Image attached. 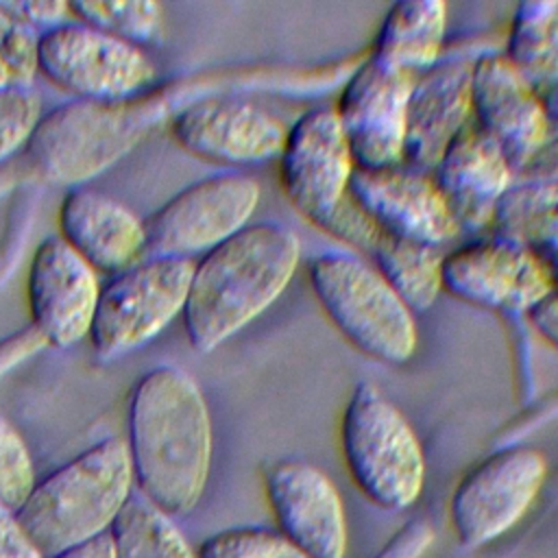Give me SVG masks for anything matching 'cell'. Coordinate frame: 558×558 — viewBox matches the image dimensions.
<instances>
[{"label": "cell", "instance_id": "e575fe53", "mask_svg": "<svg viewBox=\"0 0 558 558\" xmlns=\"http://www.w3.org/2000/svg\"><path fill=\"white\" fill-rule=\"evenodd\" d=\"M514 179L558 181V116H549V129L541 148L521 168Z\"/></svg>", "mask_w": 558, "mask_h": 558}, {"label": "cell", "instance_id": "484cf974", "mask_svg": "<svg viewBox=\"0 0 558 558\" xmlns=\"http://www.w3.org/2000/svg\"><path fill=\"white\" fill-rule=\"evenodd\" d=\"M116 558H196L172 517L133 493L111 525Z\"/></svg>", "mask_w": 558, "mask_h": 558}, {"label": "cell", "instance_id": "8992f818", "mask_svg": "<svg viewBox=\"0 0 558 558\" xmlns=\"http://www.w3.org/2000/svg\"><path fill=\"white\" fill-rule=\"evenodd\" d=\"M340 453L353 486L377 508L408 510L425 486V453L405 414L357 381L340 418Z\"/></svg>", "mask_w": 558, "mask_h": 558}, {"label": "cell", "instance_id": "d6986e66", "mask_svg": "<svg viewBox=\"0 0 558 558\" xmlns=\"http://www.w3.org/2000/svg\"><path fill=\"white\" fill-rule=\"evenodd\" d=\"M320 231L364 253L414 314L429 310L442 294V248L379 229L349 194Z\"/></svg>", "mask_w": 558, "mask_h": 558}, {"label": "cell", "instance_id": "7402d4cb", "mask_svg": "<svg viewBox=\"0 0 558 558\" xmlns=\"http://www.w3.org/2000/svg\"><path fill=\"white\" fill-rule=\"evenodd\" d=\"M57 220L59 235L96 272H122L146 255L144 218L98 190L70 187Z\"/></svg>", "mask_w": 558, "mask_h": 558}, {"label": "cell", "instance_id": "f1b7e54d", "mask_svg": "<svg viewBox=\"0 0 558 558\" xmlns=\"http://www.w3.org/2000/svg\"><path fill=\"white\" fill-rule=\"evenodd\" d=\"M35 462L17 427L0 414V506L17 512L35 488Z\"/></svg>", "mask_w": 558, "mask_h": 558}, {"label": "cell", "instance_id": "52a82bcc", "mask_svg": "<svg viewBox=\"0 0 558 558\" xmlns=\"http://www.w3.org/2000/svg\"><path fill=\"white\" fill-rule=\"evenodd\" d=\"M194 259L146 255L102 288L89 329L100 362L118 360L159 336L183 314Z\"/></svg>", "mask_w": 558, "mask_h": 558}, {"label": "cell", "instance_id": "44dd1931", "mask_svg": "<svg viewBox=\"0 0 558 558\" xmlns=\"http://www.w3.org/2000/svg\"><path fill=\"white\" fill-rule=\"evenodd\" d=\"M471 70L473 59L449 57L438 59L414 76L408 100L403 163L432 172L445 148L473 120Z\"/></svg>", "mask_w": 558, "mask_h": 558}, {"label": "cell", "instance_id": "5bb4252c", "mask_svg": "<svg viewBox=\"0 0 558 558\" xmlns=\"http://www.w3.org/2000/svg\"><path fill=\"white\" fill-rule=\"evenodd\" d=\"M414 74L371 52L349 74L333 107L355 168H386L403 161L408 100Z\"/></svg>", "mask_w": 558, "mask_h": 558}, {"label": "cell", "instance_id": "7a4b0ae2", "mask_svg": "<svg viewBox=\"0 0 558 558\" xmlns=\"http://www.w3.org/2000/svg\"><path fill=\"white\" fill-rule=\"evenodd\" d=\"M301 264V240L281 222H248L194 262L183 329L209 353L264 314L290 286Z\"/></svg>", "mask_w": 558, "mask_h": 558}, {"label": "cell", "instance_id": "ba28073f", "mask_svg": "<svg viewBox=\"0 0 558 558\" xmlns=\"http://www.w3.org/2000/svg\"><path fill=\"white\" fill-rule=\"evenodd\" d=\"M37 72L74 100L113 102L153 89L159 68L144 46L70 20L39 33Z\"/></svg>", "mask_w": 558, "mask_h": 558}, {"label": "cell", "instance_id": "d6a6232c", "mask_svg": "<svg viewBox=\"0 0 558 558\" xmlns=\"http://www.w3.org/2000/svg\"><path fill=\"white\" fill-rule=\"evenodd\" d=\"M432 543V525L427 521H412L401 527L375 558H421Z\"/></svg>", "mask_w": 558, "mask_h": 558}, {"label": "cell", "instance_id": "d4e9b609", "mask_svg": "<svg viewBox=\"0 0 558 558\" xmlns=\"http://www.w3.org/2000/svg\"><path fill=\"white\" fill-rule=\"evenodd\" d=\"M490 233L536 253L558 235V181L514 179L499 198Z\"/></svg>", "mask_w": 558, "mask_h": 558}, {"label": "cell", "instance_id": "2e32d148", "mask_svg": "<svg viewBox=\"0 0 558 558\" xmlns=\"http://www.w3.org/2000/svg\"><path fill=\"white\" fill-rule=\"evenodd\" d=\"M100 288L98 272L61 235L44 238L26 277L31 325L48 347L68 349L85 340Z\"/></svg>", "mask_w": 558, "mask_h": 558}, {"label": "cell", "instance_id": "9c48e42d", "mask_svg": "<svg viewBox=\"0 0 558 558\" xmlns=\"http://www.w3.org/2000/svg\"><path fill=\"white\" fill-rule=\"evenodd\" d=\"M547 480V458L525 445L497 449L475 462L449 499V525L464 549L510 532L534 506Z\"/></svg>", "mask_w": 558, "mask_h": 558}, {"label": "cell", "instance_id": "836d02e7", "mask_svg": "<svg viewBox=\"0 0 558 558\" xmlns=\"http://www.w3.org/2000/svg\"><path fill=\"white\" fill-rule=\"evenodd\" d=\"M0 558H46L22 527L17 514L0 506Z\"/></svg>", "mask_w": 558, "mask_h": 558}, {"label": "cell", "instance_id": "9a60e30c", "mask_svg": "<svg viewBox=\"0 0 558 558\" xmlns=\"http://www.w3.org/2000/svg\"><path fill=\"white\" fill-rule=\"evenodd\" d=\"M270 514L290 543L310 558H344L349 527L344 501L331 477L312 462L281 458L264 469Z\"/></svg>", "mask_w": 558, "mask_h": 558}, {"label": "cell", "instance_id": "277c9868", "mask_svg": "<svg viewBox=\"0 0 558 558\" xmlns=\"http://www.w3.org/2000/svg\"><path fill=\"white\" fill-rule=\"evenodd\" d=\"M181 98L153 87L113 102L72 100L41 116L26 144L35 170L50 183L78 185L137 146Z\"/></svg>", "mask_w": 558, "mask_h": 558}, {"label": "cell", "instance_id": "f546056e", "mask_svg": "<svg viewBox=\"0 0 558 558\" xmlns=\"http://www.w3.org/2000/svg\"><path fill=\"white\" fill-rule=\"evenodd\" d=\"M41 116V98L31 85L0 89V161L31 142Z\"/></svg>", "mask_w": 558, "mask_h": 558}, {"label": "cell", "instance_id": "5b68a950", "mask_svg": "<svg viewBox=\"0 0 558 558\" xmlns=\"http://www.w3.org/2000/svg\"><path fill=\"white\" fill-rule=\"evenodd\" d=\"M307 281L323 314L353 349L388 366L412 360L416 314L366 259L323 251L307 259Z\"/></svg>", "mask_w": 558, "mask_h": 558}, {"label": "cell", "instance_id": "603a6c76", "mask_svg": "<svg viewBox=\"0 0 558 558\" xmlns=\"http://www.w3.org/2000/svg\"><path fill=\"white\" fill-rule=\"evenodd\" d=\"M447 4L440 0H403L388 7L371 54L408 74L432 68L445 46Z\"/></svg>", "mask_w": 558, "mask_h": 558}, {"label": "cell", "instance_id": "ac0fdd59", "mask_svg": "<svg viewBox=\"0 0 558 558\" xmlns=\"http://www.w3.org/2000/svg\"><path fill=\"white\" fill-rule=\"evenodd\" d=\"M473 122L508 157L514 177L541 148L549 113L530 83L504 52H482L471 70Z\"/></svg>", "mask_w": 558, "mask_h": 558}, {"label": "cell", "instance_id": "30bf717a", "mask_svg": "<svg viewBox=\"0 0 558 558\" xmlns=\"http://www.w3.org/2000/svg\"><path fill=\"white\" fill-rule=\"evenodd\" d=\"M259 198L257 179L244 172L198 179L144 218L146 255H205L251 222Z\"/></svg>", "mask_w": 558, "mask_h": 558}, {"label": "cell", "instance_id": "cb8c5ba5", "mask_svg": "<svg viewBox=\"0 0 558 558\" xmlns=\"http://www.w3.org/2000/svg\"><path fill=\"white\" fill-rule=\"evenodd\" d=\"M504 54L558 116V2H521L510 20Z\"/></svg>", "mask_w": 558, "mask_h": 558}, {"label": "cell", "instance_id": "8d00e7d4", "mask_svg": "<svg viewBox=\"0 0 558 558\" xmlns=\"http://www.w3.org/2000/svg\"><path fill=\"white\" fill-rule=\"evenodd\" d=\"M530 327L554 349L558 351V290H551L541 303L527 312Z\"/></svg>", "mask_w": 558, "mask_h": 558}, {"label": "cell", "instance_id": "e0dca14e", "mask_svg": "<svg viewBox=\"0 0 558 558\" xmlns=\"http://www.w3.org/2000/svg\"><path fill=\"white\" fill-rule=\"evenodd\" d=\"M351 201L384 231L440 246L460 235L432 172L408 163L355 168L349 183Z\"/></svg>", "mask_w": 558, "mask_h": 558}, {"label": "cell", "instance_id": "4316f807", "mask_svg": "<svg viewBox=\"0 0 558 558\" xmlns=\"http://www.w3.org/2000/svg\"><path fill=\"white\" fill-rule=\"evenodd\" d=\"M70 9L74 20L137 46L153 41L163 24L161 4L144 0H83Z\"/></svg>", "mask_w": 558, "mask_h": 558}, {"label": "cell", "instance_id": "83f0119b", "mask_svg": "<svg viewBox=\"0 0 558 558\" xmlns=\"http://www.w3.org/2000/svg\"><path fill=\"white\" fill-rule=\"evenodd\" d=\"M196 558H310L281 532L268 527H229L207 536Z\"/></svg>", "mask_w": 558, "mask_h": 558}, {"label": "cell", "instance_id": "ffe728a7", "mask_svg": "<svg viewBox=\"0 0 558 558\" xmlns=\"http://www.w3.org/2000/svg\"><path fill=\"white\" fill-rule=\"evenodd\" d=\"M432 177L460 233L490 229L499 198L514 183L508 157L473 120L445 148Z\"/></svg>", "mask_w": 558, "mask_h": 558}, {"label": "cell", "instance_id": "ab89813d", "mask_svg": "<svg viewBox=\"0 0 558 558\" xmlns=\"http://www.w3.org/2000/svg\"><path fill=\"white\" fill-rule=\"evenodd\" d=\"M13 24H15V20H13V17H11V13L7 11L4 2H0V46H2V41L7 39V35L11 33Z\"/></svg>", "mask_w": 558, "mask_h": 558}, {"label": "cell", "instance_id": "60d3db41", "mask_svg": "<svg viewBox=\"0 0 558 558\" xmlns=\"http://www.w3.org/2000/svg\"><path fill=\"white\" fill-rule=\"evenodd\" d=\"M13 81H11V74H9V70H7V65L2 63V59H0V89L2 87H7V85H11Z\"/></svg>", "mask_w": 558, "mask_h": 558}, {"label": "cell", "instance_id": "8fae6325", "mask_svg": "<svg viewBox=\"0 0 558 558\" xmlns=\"http://www.w3.org/2000/svg\"><path fill=\"white\" fill-rule=\"evenodd\" d=\"M279 183L288 203L314 227H323L349 194L353 153L333 107H312L290 129L281 153Z\"/></svg>", "mask_w": 558, "mask_h": 558}, {"label": "cell", "instance_id": "4fadbf2b", "mask_svg": "<svg viewBox=\"0 0 558 558\" xmlns=\"http://www.w3.org/2000/svg\"><path fill=\"white\" fill-rule=\"evenodd\" d=\"M551 290L543 262L530 248L493 233L442 259V292L495 314L527 316Z\"/></svg>", "mask_w": 558, "mask_h": 558}, {"label": "cell", "instance_id": "7c38bea8", "mask_svg": "<svg viewBox=\"0 0 558 558\" xmlns=\"http://www.w3.org/2000/svg\"><path fill=\"white\" fill-rule=\"evenodd\" d=\"M174 142L196 159L222 166H259L279 157L286 126L266 107L238 94L190 98L170 120Z\"/></svg>", "mask_w": 558, "mask_h": 558}, {"label": "cell", "instance_id": "f35d334b", "mask_svg": "<svg viewBox=\"0 0 558 558\" xmlns=\"http://www.w3.org/2000/svg\"><path fill=\"white\" fill-rule=\"evenodd\" d=\"M534 255L543 262L554 290H558V235L551 242H547L543 248H538Z\"/></svg>", "mask_w": 558, "mask_h": 558}, {"label": "cell", "instance_id": "4dcf8cb0", "mask_svg": "<svg viewBox=\"0 0 558 558\" xmlns=\"http://www.w3.org/2000/svg\"><path fill=\"white\" fill-rule=\"evenodd\" d=\"M37 37L39 33L15 22L0 46V59L15 85H28L37 74Z\"/></svg>", "mask_w": 558, "mask_h": 558}, {"label": "cell", "instance_id": "74e56055", "mask_svg": "<svg viewBox=\"0 0 558 558\" xmlns=\"http://www.w3.org/2000/svg\"><path fill=\"white\" fill-rule=\"evenodd\" d=\"M52 558H116V547H113V538L111 532L100 534L92 541H85L81 545H74Z\"/></svg>", "mask_w": 558, "mask_h": 558}, {"label": "cell", "instance_id": "d590c367", "mask_svg": "<svg viewBox=\"0 0 558 558\" xmlns=\"http://www.w3.org/2000/svg\"><path fill=\"white\" fill-rule=\"evenodd\" d=\"M44 347L48 344L33 325L0 340V377L13 366H17L20 362H24L26 357H31L33 353L41 351Z\"/></svg>", "mask_w": 558, "mask_h": 558}, {"label": "cell", "instance_id": "6da1fadb", "mask_svg": "<svg viewBox=\"0 0 558 558\" xmlns=\"http://www.w3.org/2000/svg\"><path fill=\"white\" fill-rule=\"evenodd\" d=\"M137 493L170 517L201 501L214 451L211 414L196 379L179 366H155L129 397V436Z\"/></svg>", "mask_w": 558, "mask_h": 558}, {"label": "cell", "instance_id": "3957f363", "mask_svg": "<svg viewBox=\"0 0 558 558\" xmlns=\"http://www.w3.org/2000/svg\"><path fill=\"white\" fill-rule=\"evenodd\" d=\"M126 440L105 438L35 484L15 512L46 558L107 534L133 495Z\"/></svg>", "mask_w": 558, "mask_h": 558}, {"label": "cell", "instance_id": "1f68e13d", "mask_svg": "<svg viewBox=\"0 0 558 558\" xmlns=\"http://www.w3.org/2000/svg\"><path fill=\"white\" fill-rule=\"evenodd\" d=\"M11 17L35 33H44L63 22L74 20L70 2L59 0H31V2H4Z\"/></svg>", "mask_w": 558, "mask_h": 558}]
</instances>
